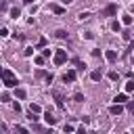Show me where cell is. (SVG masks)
<instances>
[{"mask_svg": "<svg viewBox=\"0 0 134 134\" xmlns=\"http://www.w3.org/2000/svg\"><path fill=\"white\" fill-rule=\"evenodd\" d=\"M2 82H4V86H6V88H15V86L19 84L10 69H2Z\"/></svg>", "mask_w": 134, "mask_h": 134, "instance_id": "1", "label": "cell"}, {"mask_svg": "<svg viewBox=\"0 0 134 134\" xmlns=\"http://www.w3.org/2000/svg\"><path fill=\"white\" fill-rule=\"evenodd\" d=\"M65 61H67V50H63V48L54 50V65H63Z\"/></svg>", "mask_w": 134, "mask_h": 134, "instance_id": "2", "label": "cell"}, {"mask_svg": "<svg viewBox=\"0 0 134 134\" xmlns=\"http://www.w3.org/2000/svg\"><path fill=\"white\" fill-rule=\"evenodd\" d=\"M117 13V4H109V6H105L103 10H100V17H111V15H115Z\"/></svg>", "mask_w": 134, "mask_h": 134, "instance_id": "3", "label": "cell"}, {"mask_svg": "<svg viewBox=\"0 0 134 134\" xmlns=\"http://www.w3.org/2000/svg\"><path fill=\"white\" fill-rule=\"evenodd\" d=\"M63 82H65V84H71V82H75V71H73V69H69V71L63 75Z\"/></svg>", "mask_w": 134, "mask_h": 134, "instance_id": "4", "label": "cell"}, {"mask_svg": "<svg viewBox=\"0 0 134 134\" xmlns=\"http://www.w3.org/2000/svg\"><path fill=\"white\" fill-rule=\"evenodd\" d=\"M105 59H107L109 63H115V61H117V52H115V50H107V52H105Z\"/></svg>", "mask_w": 134, "mask_h": 134, "instance_id": "5", "label": "cell"}, {"mask_svg": "<svg viewBox=\"0 0 134 134\" xmlns=\"http://www.w3.org/2000/svg\"><path fill=\"white\" fill-rule=\"evenodd\" d=\"M48 8H50L54 15H63V13H65V8H63V6H59V4H50Z\"/></svg>", "mask_w": 134, "mask_h": 134, "instance_id": "6", "label": "cell"}, {"mask_svg": "<svg viewBox=\"0 0 134 134\" xmlns=\"http://www.w3.org/2000/svg\"><path fill=\"white\" fill-rule=\"evenodd\" d=\"M90 77H92L94 82H100V77H103V71H100V69H94V71L90 73Z\"/></svg>", "mask_w": 134, "mask_h": 134, "instance_id": "7", "label": "cell"}, {"mask_svg": "<svg viewBox=\"0 0 134 134\" xmlns=\"http://www.w3.org/2000/svg\"><path fill=\"white\" fill-rule=\"evenodd\" d=\"M109 111H111V115H119V113H121L124 109H121V105H119V103H115V105H113V107H111Z\"/></svg>", "mask_w": 134, "mask_h": 134, "instance_id": "8", "label": "cell"}, {"mask_svg": "<svg viewBox=\"0 0 134 134\" xmlns=\"http://www.w3.org/2000/svg\"><path fill=\"white\" fill-rule=\"evenodd\" d=\"M40 111H42V107H40V105H36V103H31V105H29V113H40Z\"/></svg>", "mask_w": 134, "mask_h": 134, "instance_id": "9", "label": "cell"}, {"mask_svg": "<svg viewBox=\"0 0 134 134\" xmlns=\"http://www.w3.org/2000/svg\"><path fill=\"white\" fill-rule=\"evenodd\" d=\"M115 103H119V105H121V103H128V96H126V94H117V96H115Z\"/></svg>", "mask_w": 134, "mask_h": 134, "instance_id": "10", "label": "cell"}, {"mask_svg": "<svg viewBox=\"0 0 134 134\" xmlns=\"http://www.w3.org/2000/svg\"><path fill=\"white\" fill-rule=\"evenodd\" d=\"M54 36L63 40V38H67V31H65V29H57V31H54Z\"/></svg>", "mask_w": 134, "mask_h": 134, "instance_id": "11", "label": "cell"}, {"mask_svg": "<svg viewBox=\"0 0 134 134\" xmlns=\"http://www.w3.org/2000/svg\"><path fill=\"white\" fill-rule=\"evenodd\" d=\"M15 96H17V98H25V90H23V88H17V90H15Z\"/></svg>", "mask_w": 134, "mask_h": 134, "instance_id": "12", "label": "cell"}, {"mask_svg": "<svg viewBox=\"0 0 134 134\" xmlns=\"http://www.w3.org/2000/svg\"><path fill=\"white\" fill-rule=\"evenodd\" d=\"M44 119H46V124H54V121H57V117H52V115H50V111L44 115Z\"/></svg>", "mask_w": 134, "mask_h": 134, "instance_id": "13", "label": "cell"}, {"mask_svg": "<svg viewBox=\"0 0 134 134\" xmlns=\"http://www.w3.org/2000/svg\"><path fill=\"white\" fill-rule=\"evenodd\" d=\"M134 90V80H128L126 82V92H132Z\"/></svg>", "mask_w": 134, "mask_h": 134, "instance_id": "14", "label": "cell"}, {"mask_svg": "<svg viewBox=\"0 0 134 134\" xmlns=\"http://www.w3.org/2000/svg\"><path fill=\"white\" fill-rule=\"evenodd\" d=\"M111 29H113V31H119V29H121V23H119V21H113V23H111Z\"/></svg>", "mask_w": 134, "mask_h": 134, "instance_id": "15", "label": "cell"}, {"mask_svg": "<svg viewBox=\"0 0 134 134\" xmlns=\"http://www.w3.org/2000/svg\"><path fill=\"white\" fill-rule=\"evenodd\" d=\"M19 15H21V10H19V8H13V10H10V17H13V19H17Z\"/></svg>", "mask_w": 134, "mask_h": 134, "instance_id": "16", "label": "cell"}, {"mask_svg": "<svg viewBox=\"0 0 134 134\" xmlns=\"http://www.w3.org/2000/svg\"><path fill=\"white\" fill-rule=\"evenodd\" d=\"M88 17H90V13H86V10H82V13H80V17H77V19H80V21H84V19H88Z\"/></svg>", "mask_w": 134, "mask_h": 134, "instance_id": "17", "label": "cell"}, {"mask_svg": "<svg viewBox=\"0 0 134 134\" xmlns=\"http://www.w3.org/2000/svg\"><path fill=\"white\" fill-rule=\"evenodd\" d=\"M121 23H124V25H130V23H132V17H130V15H126V17L121 19Z\"/></svg>", "mask_w": 134, "mask_h": 134, "instance_id": "18", "label": "cell"}, {"mask_svg": "<svg viewBox=\"0 0 134 134\" xmlns=\"http://www.w3.org/2000/svg\"><path fill=\"white\" fill-rule=\"evenodd\" d=\"M44 59H46V57H42V54H40V57H36L34 61H36V65H44Z\"/></svg>", "mask_w": 134, "mask_h": 134, "instance_id": "19", "label": "cell"}, {"mask_svg": "<svg viewBox=\"0 0 134 134\" xmlns=\"http://www.w3.org/2000/svg\"><path fill=\"white\" fill-rule=\"evenodd\" d=\"M73 132V126L71 124H65V134H71Z\"/></svg>", "mask_w": 134, "mask_h": 134, "instance_id": "20", "label": "cell"}, {"mask_svg": "<svg viewBox=\"0 0 134 134\" xmlns=\"http://www.w3.org/2000/svg\"><path fill=\"white\" fill-rule=\"evenodd\" d=\"M17 132H19V134H29V130H27V128H23V126H19V128H17Z\"/></svg>", "mask_w": 134, "mask_h": 134, "instance_id": "21", "label": "cell"}, {"mask_svg": "<svg viewBox=\"0 0 134 134\" xmlns=\"http://www.w3.org/2000/svg\"><path fill=\"white\" fill-rule=\"evenodd\" d=\"M73 100H77V103H82V100H84V96H82V94L77 92V94H73Z\"/></svg>", "mask_w": 134, "mask_h": 134, "instance_id": "22", "label": "cell"}, {"mask_svg": "<svg viewBox=\"0 0 134 134\" xmlns=\"http://www.w3.org/2000/svg\"><path fill=\"white\" fill-rule=\"evenodd\" d=\"M128 111L134 115V100H130V103H128Z\"/></svg>", "mask_w": 134, "mask_h": 134, "instance_id": "23", "label": "cell"}, {"mask_svg": "<svg viewBox=\"0 0 134 134\" xmlns=\"http://www.w3.org/2000/svg\"><path fill=\"white\" fill-rule=\"evenodd\" d=\"M0 36H2V38H6V36H8V29H6V27H2V29H0Z\"/></svg>", "mask_w": 134, "mask_h": 134, "instance_id": "24", "label": "cell"}, {"mask_svg": "<svg viewBox=\"0 0 134 134\" xmlns=\"http://www.w3.org/2000/svg\"><path fill=\"white\" fill-rule=\"evenodd\" d=\"M42 57H46V59H48V57H50V48H46V50H42Z\"/></svg>", "mask_w": 134, "mask_h": 134, "instance_id": "25", "label": "cell"}, {"mask_svg": "<svg viewBox=\"0 0 134 134\" xmlns=\"http://www.w3.org/2000/svg\"><path fill=\"white\" fill-rule=\"evenodd\" d=\"M109 80H113V82H115V80H117V73H115V71H111V73H109Z\"/></svg>", "mask_w": 134, "mask_h": 134, "instance_id": "26", "label": "cell"}, {"mask_svg": "<svg viewBox=\"0 0 134 134\" xmlns=\"http://www.w3.org/2000/svg\"><path fill=\"white\" fill-rule=\"evenodd\" d=\"M77 134H86V128L82 126V128H77Z\"/></svg>", "mask_w": 134, "mask_h": 134, "instance_id": "27", "label": "cell"}, {"mask_svg": "<svg viewBox=\"0 0 134 134\" xmlns=\"http://www.w3.org/2000/svg\"><path fill=\"white\" fill-rule=\"evenodd\" d=\"M61 2H63V4H69V2H73V0H61Z\"/></svg>", "mask_w": 134, "mask_h": 134, "instance_id": "28", "label": "cell"}, {"mask_svg": "<svg viewBox=\"0 0 134 134\" xmlns=\"http://www.w3.org/2000/svg\"><path fill=\"white\" fill-rule=\"evenodd\" d=\"M23 2H25V4H31V2H34V0H23Z\"/></svg>", "mask_w": 134, "mask_h": 134, "instance_id": "29", "label": "cell"}]
</instances>
